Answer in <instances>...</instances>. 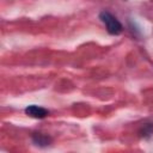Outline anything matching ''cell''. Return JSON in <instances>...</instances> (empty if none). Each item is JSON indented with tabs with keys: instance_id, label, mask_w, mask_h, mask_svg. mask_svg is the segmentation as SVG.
<instances>
[{
	"instance_id": "3957f363",
	"label": "cell",
	"mask_w": 153,
	"mask_h": 153,
	"mask_svg": "<svg viewBox=\"0 0 153 153\" xmlns=\"http://www.w3.org/2000/svg\"><path fill=\"white\" fill-rule=\"evenodd\" d=\"M33 140H35V142H37V143H44V145L48 143V137H47V136H43L42 134H37V135L33 137Z\"/></svg>"
},
{
	"instance_id": "6da1fadb",
	"label": "cell",
	"mask_w": 153,
	"mask_h": 153,
	"mask_svg": "<svg viewBox=\"0 0 153 153\" xmlns=\"http://www.w3.org/2000/svg\"><path fill=\"white\" fill-rule=\"evenodd\" d=\"M99 18L104 23V25H105V27H106V30H108L109 33H111V35H118V33H121L122 25L116 19V17H114L111 13H109L106 11H103L100 13Z\"/></svg>"
},
{
	"instance_id": "7a4b0ae2",
	"label": "cell",
	"mask_w": 153,
	"mask_h": 153,
	"mask_svg": "<svg viewBox=\"0 0 153 153\" xmlns=\"http://www.w3.org/2000/svg\"><path fill=\"white\" fill-rule=\"evenodd\" d=\"M25 114L30 117H33V118H44L48 116V110L42 108V106H38V105H29L26 109H25Z\"/></svg>"
}]
</instances>
